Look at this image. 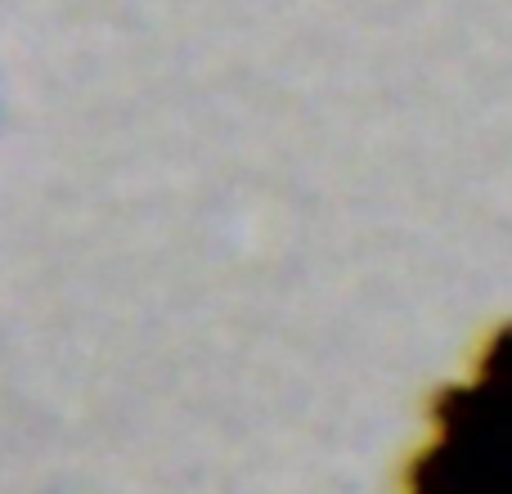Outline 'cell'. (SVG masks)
I'll return each instance as SVG.
<instances>
[{"instance_id":"1","label":"cell","mask_w":512,"mask_h":494,"mask_svg":"<svg viewBox=\"0 0 512 494\" xmlns=\"http://www.w3.org/2000/svg\"><path fill=\"white\" fill-rule=\"evenodd\" d=\"M405 494H512V328L486 346L472 382L436 396Z\"/></svg>"}]
</instances>
